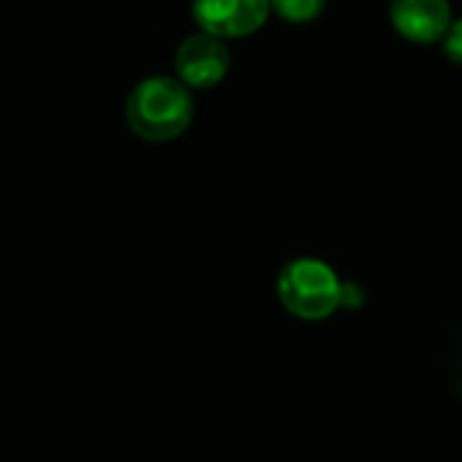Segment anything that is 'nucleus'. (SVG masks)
Masks as SVG:
<instances>
[{
	"label": "nucleus",
	"instance_id": "1",
	"mask_svg": "<svg viewBox=\"0 0 462 462\" xmlns=\"http://www.w3.org/2000/svg\"><path fill=\"white\" fill-rule=\"evenodd\" d=\"M130 130L152 143H165L187 133L195 116V97L176 76H149L133 87L125 103Z\"/></svg>",
	"mask_w": 462,
	"mask_h": 462
},
{
	"label": "nucleus",
	"instance_id": "2",
	"mask_svg": "<svg viewBox=\"0 0 462 462\" xmlns=\"http://www.w3.org/2000/svg\"><path fill=\"white\" fill-rule=\"evenodd\" d=\"M344 282L338 273L314 257L292 260L279 276V300L282 306L300 319H325L341 309Z\"/></svg>",
	"mask_w": 462,
	"mask_h": 462
},
{
	"label": "nucleus",
	"instance_id": "4",
	"mask_svg": "<svg viewBox=\"0 0 462 462\" xmlns=\"http://www.w3.org/2000/svg\"><path fill=\"white\" fill-rule=\"evenodd\" d=\"M268 16V0H192V19L198 30L222 41L254 35L265 27Z\"/></svg>",
	"mask_w": 462,
	"mask_h": 462
},
{
	"label": "nucleus",
	"instance_id": "3",
	"mask_svg": "<svg viewBox=\"0 0 462 462\" xmlns=\"http://www.w3.org/2000/svg\"><path fill=\"white\" fill-rule=\"evenodd\" d=\"M176 79L195 89H214L230 70V49L222 38L203 30L187 35L173 57Z\"/></svg>",
	"mask_w": 462,
	"mask_h": 462
},
{
	"label": "nucleus",
	"instance_id": "5",
	"mask_svg": "<svg viewBox=\"0 0 462 462\" xmlns=\"http://www.w3.org/2000/svg\"><path fill=\"white\" fill-rule=\"evenodd\" d=\"M455 22L449 0H393L390 3V24L393 30L420 46L441 43L449 24Z\"/></svg>",
	"mask_w": 462,
	"mask_h": 462
},
{
	"label": "nucleus",
	"instance_id": "6",
	"mask_svg": "<svg viewBox=\"0 0 462 462\" xmlns=\"http://www.w3.org/2000/svg\"><path fill=\"white\" fill-rule=\"evenodd\" d=\"M268 3H271V14H276L290 24H309L319 19L328 8V0H268Z\"/></svg>",
	"mask_w": 462,
	"mask_h": 462
},
{
	"label": "nucleus",
	"instance_id": "7",
	"mask_svg": "<svg viewBox=\"0 0 462 462\" xmlns=\"http://www.w3.org/2000/svg\"><path fill=\"white\" fill-rule=\"evenodd\" d=\"M441 49H444V54H447L449 62L462 65V16H457V19L449 24L447 35L441 38Z\"/></svg>",
	"mask_w": 462,
	"mask_h": 462
}]
</instances>
